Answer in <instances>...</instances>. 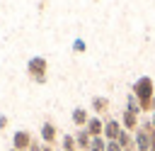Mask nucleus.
<instances>
[{
    "label": "nucleus",
    "mask_w": 155,
    "mask_h": 151,
    "mask_svg": "<svg viewBox=\"0 0 155 151\" xmlns=\"http://www.w3.org/2000/svg\"><path fill=\"white\" fill-rule=\"evenodd\" d=\"M121 127H124L126 132H136V129L140 127V119H138L136 114H131V112L124 110V114H121Z\"/></svg>",
    "instance_id": "obj_11"
},
{
    "label": "nucleus",
    "mask_w": 155,
    "mask_h": 151,
    "mask_svg": "<svg viewBox=\"0 0 155 151\" xmlns=\"http://www.w3.org/2000/svg\"><path fill=\"white\" fill-rule=\"evenodd\" d=\"M107 151H124V149H121L116 141H107Z\"/></svg>",
    "instance_id": "obj_18"
},
{
    "label": "nucleus",
    "mask_w": 155,
    "mask_h": 151,
    "mask_svg": "<svg viewBox=\"0 0 155 151\" xmlns=\"http://www.w3.org/2000/svg\"><path fill=\"white\" fill-rule=\"evenodd\" d=\"M85 129L90 132V136H102L104 134V119L102 117H90Z\"/></svg>",
    "instance_id": "obj_9"
},
{
    "label": "nucleus",
    "mask_w": 155,
    "mask_h": 151,
    "mask_svg": "<svg viewBox=\"0 0 155 151\" xmlns=\"http://www.w3.org/2000/svg\"><path fill=\"white\" fill-rule=\"evenodd\" d=\"M61 144H63V151H78V144H75V136L73 134H65L61 139Z\"/></svg>",
    "instance_id": "obj_15"
},
{
    "label": "nucleus",
    "mask_w": 155,
    "mask_h": 151,
    "mask_svg": "<svg viewBox=\"0 0 155 151\" xmlns=\"http://www.w3.org/2000/svg\"><path fill=\"white\" fill-rule=\"evenodd\" d=\"M121 129H124V127H121V122L109 117V119L104 122V134H102V136H104L107 141H116V136H119V132H121Z\"/></svg>",
    "instance_id": "obj_6"
},
{
    "label": "nucleus",
    "mask_w": 155,
    "mask_h": 151,
    "mask_svg": "<svg viewBox=\"0 0 155 151\" xmlns=\"http://www.w3.org/2000/svg\"><path fill=\"white\" fill-rule=\"evenodd\" d=\"M116 144H119L121 149H128V146L133 144V132H126V129H121V132H119V136H116Z\"/></svg>",
    "instance_id": "obj_13"
},
{
    "label": "nucleus",
    "mask_w": 155,
    "mask_h": 151,
    "mask_svg": "<svg viewBox=\"0 0 155 151\" xmlns=\"http://www.w3.org/2000/svg\"><path fill=\"white\" fill-rule=\"evenodd\" d=\"M126 112H131V114H136V117H140L143 114V110H140V105H138V100H136V95L131 93L128 97H126V107H124Z\"/></svg>",
    "instance_id": "obj_12"
},
{
    "label": "nucleus",
    "mask_w": 155,
    "mask_h": 151,
    "mask_svg": "<svg viewBox=\"0 0 155 151\" xmlns=\"http://www.w3.org/2000/svg\"><path fill=\"white\" fill-rule=\"evenodd\" d=\"M39 136H41V141H44V144H48V146H51V144L58 139V129H56V124H53V122H44V124H41V129H39Z\"/></svg>",
    "instance_id": "obj_4"
},
{
    "label": "nucleus",
    "mask_w": 155,
    "mask_h": 151,
    "mask_svg": "<svg viewBox=\"0 0 155 151\" xmlns=\"http://www.w3.org/2000/svg\"><path fill=\"white\" fill-rule=\"evenodd\" d=\"M133 146H136L138 151H150V134H148L143 127H138V129L133 132Z\"/></svg>",
    "instance_id": "obj_5"
},
{
    "label": "nucleus",
    "mask_w": 155,
    "mask_h": 151,
    "mask_svg": "<svg viewBox=\"0 0 155 151\" xmlns=\"http://www.w3.org/2000/svg\"><path fill=\"white\" fill-rule=\"evenodd\" d=\"M94 2H97V0H94Z\"/></svg>",
    "instance_id": "obj_23"
},
{
    "label": "nucleus",
    "mask_w": 155,
    "mask_h": 151,
    "mask_svg": "<svg viewBox=\"0 0 155 151\" xmlns=\"http://www.w3.org/2000/svg\"><path fill=\"white\" fill-rule=\"evenodd\" d=\"M150 122H153V127H155V110H153V117H150Z\"/></svg>",
    "instance_id": "obj_21"
},
{
    "label": "nucleus",
    "mask_w": 155,
    "mask_h": 151,
    "mask_svg": "<svg viewBox=\"0 0 155 151\" xmlns=\"http://www.w3.org/2000/svg\"><path fill=\"white\" fill-rule=\"evenodd\" d=\"M90 151H107V139H104V136H92Z\"/></svg>",
    "instance_id": "obj_14"
},
{
    "label": "nucleus",
    "mask_w": 155,
    "mask_h": 151,
    "mask_svg": "<svg viewBox=\"0 0 155 151\" xmlns=\"http://www.w3.org/2000/svg\"><path fill=\"white\" fill-rule=\"evenodd\" d=\"M31 134L27 132V129H17L15 134H12V149H17V151H29V146H31Z\"/></svg>",
    "instance_id": "obj_3"
},
{
    "label": "nucleus",
    "mask_w": 155,
    "mask_h": 151,
    "mask_svg": "<svg viewBox=\"0 0 155 151\" xmlns=\"http://www.w3.org/2000/svg\"><path fill=\"white\" fill-rule=\"evenodd\" d=\"M27 76H29L34 83L44 85V83L48 80V61H46L44 56H31V58L27 61Z\"/></svg>",
    "instance_id": "obj_2"
},
{
    "label": "nucleus",
    "mask_w": 155,
    "mask_h": 151,
    "mask_svg": "<svg viewBox=\"0 0 155 151\" xmlns=\"http://www.w3.org/2000/svg\"><path fill=\"white\" fill-rule=\"evenodd\" d=\"M10 151H17V149H10Z\"/></svg>",
    "instance_id": "obj_22"
},
{
    "label": "nucleus",
    "mask_w": 155,
    "mask_h": 151,
    "mask_svg": "<svg viewBox=\"0 0 155 151\" xmlns=\"http://www.w3.org/2000/svg\"><path fill=\"white\" fill-rule=\"evenodd\" d=\"M90 107H92V112H94L97 117H104V114L109 112V100H107L104 95H94L92 102H90Z\"/></svg>",
    "instance_id": "obj_7"
},
{
    "label": "nucleus",
    "mask_w": 155,
    "mask_h": 151,
    "mask_svg": "<svg viewBox=\"0 0 155 151\" xmlns=\"http://www.w3.org/2000/svg\"><path fill=\"white\" fill-rule=\"evenodd\" d=\"M131 93L136 95L138 105L143 112H153V97H155V83L150 76H140L133 85H131Z\"/></svg>",
    "instance_id": "obj_1"
},
{
    "label": "nucleus",
    "mask_w": 155,
    "mask_h": 151,
    "mask_svg": "<svg viewBox=\"0 0 155 151\" xmlns=\"http://www.w3.org/2000/svg\"><path fill=\"white\" fill-rule=\"evenodd\" d=\"M44 151H56V149H51V146H48V144H46V146H44Z\"/></svg>",
    "instance_id": "obj_20"
},
{
    "label": "nucleus",
    "mask_w": 155,
    "mask_h": 151,
    "mask_svg": "<svg viewBox=\"0 0 155 151\" xmlns=\"http://www.w3.org/2000/svg\"><path fill=\"white\" fill-rule=\"evenodd\" d=\"M70 119H73V124L78 127V129H82V127H87V110L85 107H75L73 112H70Z\"/></svg>",
    "instance_id": "obj_10"
},
{
    "label": "nucleus",
    "mask_w": 155,
    "mask_h": 151,
    "mask_svg": "<svg viewBox=\"0 0 155 151\" xmlns=\"http://www.w3.org/2000/svg\"><path fill=\"white\" fill-rule=\"evenodd\" d=\"M75 144H78V151H90V141H92V136H90V132L82 127V129H78L75 134Z\"/></svg>",
    "instance_id": "obj_8"
},
{
    "label": "nucleus",
    "mask_w": 155,
    "mask_h": 151,
    "mask_svg": "<svg viewBox=\"0 0 155 151\" xmlns=\"http://www.w3.org/2000/svg\"><path fill=\"white\" fill-rule=\"evenodd\" d=\"M44 141H31V146H29V151H44Z\"/></svg>",
    "instance_id": "obj_17"
},
{
    "label": "nucleus",
    "mask_w": 155,
    "mask_h": 151,
    "mask_svg": "<svg viewBox=\"0 0 155 151\" xmlns=\"http://www.w3.org/2000/svg\"><path fill=\"white\" fill-rule=\"evenodd\" d=\"M73 51H75V54H85V51H87V44H85L82 37H75V39H73Z\"/></svg>",
    "instance_id": "obj_16"
},
{
    "label": "nucleus",
    "mask_w": 155,
    "mask_h": 151,
    "mask_svg": "<svg viewBox=\"0 0 155 151\" xmlns=\"http://www.w3.org/2000/svg\"><path fill=\"white\" fill-rule=\"evenodd\" d=\"M0 129H7V114H0Z\"/></svg>",
    "instance_id": "obj_19"
}]
</instances>
